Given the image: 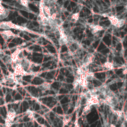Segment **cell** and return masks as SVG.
<instances>
[{
    "mask_svg": "<svg viewBox=\"0 0 127 127\" xmlns=\"http://www.w3.org/2000/svg\"><path fill=\"white\" fill-rule=\"evenodd\" d=\"M40 88L43 91L49 90L51 88V84L48 82H44L41 85V86H40Z\"/></svg>",
    "mask_w": 127,
    "mask_h": 127,
    "instance_id": "cell-4",
    "label": "cell"
},
{
    "mask_svg": "<svg viewBox=\"0 0 127 127\" xmlns=\"http://www.w3.org/2000/svg\"><path fill=\"white\" fill-rule=\"evenodd\" d=\"M103 66L107 69H111V70L113 69L114 68L113 64L111 62H105L103 64Z\"/></svg>",
    "mask_w": 127,
    "mask_h": 127,
    "instance_id": "cell-5",
    "label": "cell"
},
{
    "mask_svg": "<svg viewBox=\"0 0 127 127\" xmlns=\"http://www.w3.org/2000/svg\"><path fill=\"white\" fill-rule=\"evenodd\" d=\"M1 33H2L4 34L5 35H6V36H7L8 38H10L11 37H13L15 36V35L13 34V33L10 30H4Z\"/></svg>",
    "mask_w": 127,
    "mask_h": 127,
    "instance_id": "cell-8",
    "label": "cell"
},
{
    "mask_svg": "<svg viewBox=\"0 0 127 127\" xmlns=\"http://www.w3.org/2000/svg\"><path fill=\"white\" fill-rule=\"evenodd\" d=\"M53 0V1H55V2H56V1H57V0Z\"/></svg>",
    "mask_w": 127,
    "mask_h": 127,
    "instance_id": "cell-12",
    "label": "cell"
},
{
    "mask_svg": "<svg viewBox=\"0 0 127 127\" xmlns=\"http://www.w3.org/2000/svg\"><path fill=\"white\" fill-rule=\"evenodd\" d=\"M71 119V117L69 115H66L64 116L63 118V126L64 127L65 126H66L70 121Z\"/></svg>",
    "mask_w": 127,
    "mask_h": 127,
    "instance_id": "cell-3",
    "label": "cell"
},
{
    "mask_svg": "<svg viewBox=\"0 0 127 127\" xmlns=\"http://www.w3.org/2000/svg\"><path fill=\"white\" fill-rule=\"evenodd\" d=\"M89 27L91 29H96L97 30H98L99 31L103 30V27L102 26H101L100 25H94L93 24H90L89 25Z\"/></svg>",
    "mask_w": 127,
    "mask_h": 127,
    "instance_id": "cell-6",
    "label": "cell"
},
{
    "mask_svg": "<svg viewBox=\"0 0 127 127\" xmlns=\"http://www.w3.org/2000/svg\"><path fill=\"white\" fill-rule=\"evenodd\" d=\"M79 12H76L72 14L71 17V20L73 22H76L79 19Z\"/></svg>",
    "mask_w": 127,
    "mask_h": 127,
    "instance_id": "cell-7",
    "label": "cell"
},
{
    "mask_svg": "<svg viewBox=\"0 0 127 127\" xmlns=\"http://www.w3.org/2000/svg\"><path fill=\"white\" fill-rule=\"evenodd\" d=\"M110 127H116V126L114 124H111L110 125Z\"/></svg>",
    "mask_w": 127,
    "mask_h": 127,
    "instance_id": "cell-11",
    "label": "cell"
},
{
    "mask_svg": "<svg viewBox=\"0 0 127 127\" xmlns=\"http://www.w3.org/2000/svg\"><path fill=\"white\" fill-rule=\"evenodd\" d=\"M123 74H125V75H126V74H127V67L126 68H125V69L123 70Z\"/></svg>",
    "mask_w": 127,
    "mask_h": 127,
    "instance_id": "cell-10",
    "label": "cell"
},
{
    "mask_svg": "<svg viewBox=\"0 0 127 127\" xmlns=\"http://www.w3.org/2000/svg\"><path fill=\"white\" fill-rule=\"evenodd\" d=\"M1 51V48H0V51Z\"/></svg>",
    "mask_w": 127,
    "mask_h": 127,
    "instance_id": "cell-13",
    "label": "cell"
},
{
    "mask_svg": "<svg viewBox=\"0 0 127 127\" xmlns=\"http://www.w3.org/2000/svg\"><path fill=\"white\" fill-rule=\"evenodd\" d=\"M95 56L93 54H89L86 58L84 64L86 66H88L90 64H91L94 60Z\"/></svg>",
    "mask_w": 127,
    "mask_h": 127,
    "instance_id": "cell-1",
    "label": "cell"
},
{
    "mask_svg": "<svg viewBox=\"0 0 127 127\" xmlns=\"http://www.w3.org/2000/svg\"><path fill=\"white\" fill-rule=\"evenodd\" d=\"M125 22H126V20H125V19H123V18L119 19L118 23V24H117V25H116V27L118 28H121V27H122L125 24Z\"/></svg>",
    "mask_w": 127,
    "mask_h": 127,
    "instance_id": "cell-9",
    "label": "cell"
},
{
    "mask_svg": "<svg viewBox=\"0 0 127 127\" xmlns=\"http://www.w3.org/2000/svg\"><path fill=\"white\" fill-rule=\"evenodd\" d=\"M108 18L110 21L111 22V24L112 25L116 26L117 25L119 19L115 15H111V16H108Z\"/></svg>",
    "mask_w": 127,
    "mask_h": 127,
    "instance_id": "cell-2",
    "label": "cell"
}]
</instances>
